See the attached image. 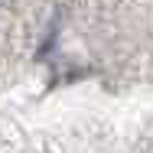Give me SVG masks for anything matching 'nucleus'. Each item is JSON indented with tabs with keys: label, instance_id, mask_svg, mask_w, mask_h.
<instances>
[]
</instances>
